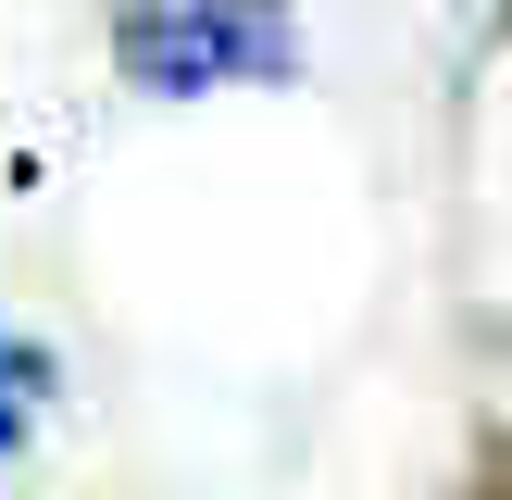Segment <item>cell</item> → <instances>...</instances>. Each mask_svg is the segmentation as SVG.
<instances>
[{
	"instance_id": "1",
	"label": "cell",
	"mask_w": 512,
	"mask_h": 500,
	"mask_svg": "<svg viewBox=\"0 0 512 500\" xmlns=\"http://www.w3.org/2000/svg\"><path fill=\"white\" fill-rule=\"evenodd\" d=\"M113 63L138 75V88L188 100V88H275V75H300V25L275 13V0H138V13L113 25Z\"/></svg>"
}]
</instances>
